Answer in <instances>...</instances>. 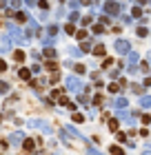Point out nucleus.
I'll return each mask as SVG.
<instances>
[{
    "mask_svg": "<svg viewBox=\"0 0 151 155\" xmlns=\"http://www.w3.org/2000/svg\"><path fill=\"white\" fill-rule=\"evenodd\" d=\"M76 35H78V40H87V31H78Z\"/></svg>",
    "mask_w": 151,
    "mask_h": 155,
    "instance_id": "cd10ccee",
    "label": "nucleus"
},
{
    "mask_svg": "<svg viewBox=\"0 0 151 155\" xmlns=\"http://www.w3.org/2000/svg\"><path fill=\"white\" fill-rule=\"evenodd\" d=\"M0 93H9V84L7 82H0Z\"/></svg>",
    "mask_w": 151,
    "mask_h": 155,
    "instance_id": "4be33fe9",
    "label": "nucleus"
},
{
    "mask_svg": "<svg viewBox=\"0 0 151 155\" xmlns=\"http://www.w3.org/2000/svg\"><path fill=\"white\" fill-rule=\"evenodd\" d=\"M102 102H105V98H102V95H100V93H98V95H96V98H93V104H102Z\"/></svg>",
    "mask_w": 151,
    "mask_h": 155,
    "instance_id": "b1692460",
    "label": "nucleus"
},
{
    "mask_svg": "<svg viewBox=\"0 0 151 155\" xmlns=\"http://www.w3.org/2000/svg\"><path fill=\"white\" fill-rule=\"evenodd\" d=\"M22 146H25V151H33L36 149V142L33 140H25V142H22Z\"/></svg>",
    "mask_w": 151,
    "mask_h": 155,
    "instance_id": "4468645a",
    "label": "nucleus"
},
{
    "mask_svg": "<svg viewBox=\"0 0 151 155\" xmlns=\"http://www.w3.org/2000/svg\"><path fill=\"white\" fill-rule=\"evenodd\" d=\"M149 146H151V144H149Z\"/></svg>",
    "mask_w": 151,
    "mask_h": 155,
    "instance_id": "79ce46f5",
    "label": "nucleus"
},
{
    "mask_svg": "<svg viewBox=\"0 0 151 155\" xmlns=\"http://www.w3.org/2000/svg\"><path fill=\"white\" fill-rule=\"evenodd\" d=\"M145 86H151V75H149V78H145Z\"/></svg>",
    "mask_w": 151,
    "mask_h": 155,
    "instance_id": "4c0bfd02",
    "label": "nucleus"
},
{
    "mask_svg": "<svg viewBox=\"0 0 151 155\" xmlns=\"http://www.w3.org/2000/svg\"><path fill=\"white\" fill-rule=\"evenodd\" d=\"M140 106L142 109H151V95H142L140 98Z\"/></svg>",
    "mask_w": 151,
    "mask_h": 155,
    "instance_id": "f8f14e48",
    "label": "nucleus"
},
{
    "mask_svg": "<svg viewBox=\"0 0 151 155\" xmlns=\"http://www.w3.org/2000/svg\"><path fill=\"white\" fill-rule=\"evenodd\" d=\"M31 73H40V64H33V67H31Z\"/></svg>",
    "mask_w": 151,
    "mask_h": 155,
    "instance_id": "2f4dec72",
    "label": "nucleus"
},
{
    "mask_svg": "<svg viewBox=\"0 0 151 155\" xmlns=\"http://www.w3.org/2000/svg\"><path fill=\"white\" fill-rule=\"evenodd\" d=\"M22 142H25V133H20V131H16V133L9 135V144L18 146V144H22Z\"/></svg>",
    "mask_w": 151,
    "mask_h": 155,
    "instance_id": "7ed1b4c3",
    "label": "nucleus"
},
{
    "mask_svg": "<svg viewBox=\"0 0 151 155\" xmlns=\"http://www.w3.org/2000/svg\"><path fill=\"white\" fill-rule=\"evenodd\" d=\"M80 51H82V53H87V51H89V45H87V40H82V45H80Z\"/></svg>",
    "mask_w": 151,
    "mask_h": 155,
    "instance_id": "a878e982",
    "label": "nucleus"
},
{
    "mask_svg": "<svg viewBox=\"0 0 151 155\" xmlns=\"http://www.w3.org/2000/svg\"><path fill=\"white\" fill-rule=\"evenodd\" d=\"M53 155H58V153H53Z\"/></svg>",
    "mask_w": 151,
    "mask_h": 155,
    "instance_id": "a19ab883",
    "label": "nucleus"
},
{
    "mask_svg": "<svg viewBox=\"0 0 151 155\" xmlns=\"http://www.w3.org/2000/svg\"><path fill=\"white\" fill-rule=\"evenodd\" d=\"M118 126H120V122H118V120H111L109 122V131H118Z\"/></svg>",
    "mask_w": 151,
    "mask_h": 155,
    "instance_id": "412c9836",
    "label": "nucleus"
},
{
    "mask_svg": "<svg viewBox=\"0 0 151 155\" xmlns=\"http://www.w3.org/2000/svg\"><path fill=\"white\" fill-rule=\"evenodd\" d=\"M136 33H138V35H140V38H145V35H147V29H145V27H140V29H138V31H136Z\"/></svg>",
    "mask_w": 151,
    "mask_h": 155,
    "instance_id": "c85d7f7f",
    "label": "nucleus"
},
{
    "mask_svg": "<svg viewBox=\"0 0 151 155\" xmlns=\"http://www.w3.org/2000/svg\"><path fill=\"white\" fill-rule=\"evenodd\" d=\"M142 155H151V151H145V153H142Z\"/></svg>",
    "mask_w": 151,
    "mask_h": 155,
    "instance_id": "58836bf2",
    "label": "nucleus"
},
{
    "mask_svg": "<svg viewBox=\"0 0 151 155\" xmlns=\"http://www.w3.org/2000/svg\"><path fill=\"white\" fill-rule=\"evenodd\" d=\"M16 18H18V20H20V22H25V20H27V16L22 13V11H18V13H16Z\"/></svg>",
    "mask_w": 151,
    "mask_h": 155,
    "instance_id": "bb28decb",
    "label": "nucleus"
},
{
    "mask_svg": "<svg viewBox=\"0 0 151 155\" xmlns=\"http://www.w3.org/2000/svg\"><path fill=\"white\" fill-rule=\"evenodd\" d=\"M116 137H118V142H125V140H127V135H125V133H118Z\"/></svg>",
    "mask_w": 151,
    "mask_h": 155,
    "instance_id": "473e14b6",
    "label": "nucleus"
},
{
    "mask_svg": "<svg viewBox=\"0 0 151 155\" xmlns=\"http://www.w3.org/2000/svg\"><path fill=\"white\" fill-rule=\"evenodd\" d=\"M69 53H71V55H73V58H76V55H80V53H82V51H80V49H76V47H73V49H71V51H69Z\"/></svg>",
    "mask_w": 151,
    "mask_h": 155,
    "instance_id": "7c9ffc66",
    "label": "nucleus"
},
{
    "mask_svg": "<svg viewBox=\"0 0 151 155\" xmlns=\"http://www.w3.org/2000/svg\"><path fill=\"white\" fill-rule=\"evenodd\" d=\"M93 53L96 55H105V45H96L93 47Z\"/></svg>",
    "mask_w": 151,
    "mask_h": 155,
    "instance_id": "f3484780",
    "label": "nucleus"
},
{
    "mask_svg": "<svg viewBox=\"0 0 151 155\" xmlns=\"http://www.w3.org/2000/svg\"><path fill=\"white\" fill-rule=\"evenodd\" d=\"M136 64H138V53H129V67H127V69L133 73V71H136Z\"/></svg>",
    "mask_w": 151,
    "mask_h": 155,
    "instance_id": "6e6552de",
    "label": "nucleus"
},
{
    "mask_svg": "<svg viewBox=\"0 0 151 155\" xmlns=\"http://www.w3.org/2000/svg\"><path fill=\"white\" fill-rule=\"evenodd\" d=\"M14 58H16V62H22V60H25V51H16Z\"/></svg>",
    "mask_w": 151,
    "mask_h": 155,
    "instance_id": "aec40b11",
    "label": "nucleus"
},
{
    "mask_svg": "<svg viewBox=\"0 0 151 155\" xmlns=\"http://www.w3.org/2000/svg\"><path fill=\"white\" fill-rule=\"evenodd\" d=\"M45 67H47V71H58V64H56L53 60H49V62H47Z\"/></svg>",
    "mask_w": 151,
    "mask_h": 155,
    "instance_id": "6ab92c4d",
    "label": "nucleus"
},
{
    "mask_svg": "<svg viewBox=\"0 0 151 155\" xmlns=\"http://www.w3.org/2000/svg\"><path fill=\"white\" fill-rule=\"evenodd\" d=\"M67 89L73 91V93H82V82L76 75H67Z\"/></svg>",
    "mask_w": 151,
    "mask_h": 155,
    "instance_id": "f257e3e1",
    "label": "nucleus"
},
{
    "mask_svg": "<svg viewBox=\"0 0 151 155\" xmlns=\"http://www.w3.org/2000/svg\"><path fill=\"white\" fill-rule=\"evenodd\" d=\"M9 49H11V42H9V38H0V53H7Z\"/></svg>",
    "mask_w": 151,
    "mask_h": 155,
    "instance_id": "9d476101",
    "label": "nucleus"
},
{
    "mask_svg": "<svg viewBox=\"0 0 151 155\" xmlns=\"http://www.w3.org/2000/svg\"><path fill=\"white\" fill-rule=\"evenodd\" d=\"M125 84H127L125 80H120V82H111V84H109V91H111V93H120V89H122Z\"/></svg>",
    "mask_w": 151,
    "mask_h": 155,
    "instance_id": "1a4fd4ad",
    "label": "nucleus"
},
{
    "mask_svg": "<svg viewBox=\"0 0 151 155\" xmlns=\"http://www.w3.org/2000/svg\"><path fill=\"white\" fill-rule=\"evenodd\" d=\"M87 155H102V153H98L96 149H89V151H87Z\"/></svg>",
    "mask_w": 151,
    "mask_h": 155,
    "instance_id": "c9c22d12",
    "label": "nucleus"
},
{
    "mask_svg": "<svg viewBox=\"0 0 151 155\" xmlns=\"http://www.w3.org/2000/svg\"><path fill=\"white\" fill-rule=\"evenodd\" d=\"M5 69H7V62L2 60V58H0V71H5Z\"/></svg>",
    "mask_w": 151,
    "mask_h": 155,
    "instance_id": "e433bc0d",
    "label": "nucleus"
},
{
    "mask_svg": "<svg viewBox=\"0 0 151 155\" xmlns=\"http://www.w3.org/2000/svg\"><path fill=\"white\" fill-rule=\"evenodd\" d=\"M45 55H47V58H49V60H51V58H53V55H56V51H53V49H49V47H47V49H45Z\"/></svg>",
    "mask_w": 151,
    "mask_h": 155,
    "instance_id": "5701e85b",
    "label": "nucleus"
},
{
    "mask_svg": "<svg viewBox=\"0 0 151 155\" xmlns=\"http://www.w3.org/2000/svg\"><path fill=\"white\" fill-rule=\"evenodd\" d=\"M49 33H51V35H56V33H58V27L51 25V27H49Z\"/></svg>",
    "mask_w": 151,
    "mask_h": 155,
    "instance_id": "72a5a7b5",
    "label": "nucleus"
},
{
    "mask_svg": "<svg viewBox=\"0 0 151 155\" xmlns=\"http://www.w3.org/2000/svg\"><path fill=\"white\" fill-rule=\"evenodd\" d=\"M113 106H116L118 111H120V109H127V98H118V100L113 102Z\"/></svg>",
    "mask_w": 151,
    "mask_h": 155,
    "instance_id": "ddd939ff",
    "label": "nucleus"
},
{
    "mask_svg": "<svg viewBox=\"0 0 151 155\" xmlns=\"http://www.w3.org/2000/svg\"><path fill=\"white\" fill-rule=\"evenodd\" d=\"M109 153H111V155H125V151H122L120 146H111V149H109Z\"/></svg>",
    "mask_w": 151,
    "mask_h": 155,
    "instance_id": "dca6fc26",
    "label": "nucleus"
},
{
    "mask_svg": "<svg viewBox=\"0 0 151 155\" xmlns=\"http://www.w3.org/2000/svg\"><path fill=\"white\" fill-rule=\"evenodd\" d=\"M9 35L14 38L16 42H20V45H22V42H27V38L22 35V31L18 29V27H9Z\"/></svg>",
    "mask_w": 151,
    "mask_h": 155,
    "instance_id": "f03ea898",
    "label": "nucleus"
},
{
    "mask_svg": "<svg viewBox=\"0 0 151 155\" xmlns=\"http://www.w3.org/2000/svg\"><path fill=\"white\" fill-rule=\"evenodd\" d=\"M116 51H118V55H129V42L127 40H118L116 42Z\"/></svg>",
    "mask_w": 151,
    "mask_h": 155,
    "instance_id": "20e7f679",
    "label": "nucleus"
},
{
    "mask_svg": "<svg viewBox=\"0 0 151 155\" xmlns=\"http://www.w3.org/2000/svg\"><path fill=\"white\" fill-rule=\"evenodd\" d=\"M118 115H120V120L125 122V124H133V122H136V115H131L129 111H125V109H122Z\"/></svg>",
    "mask_w": 151,
    "mask_h": 155,
    "instance_id": "39448f33",
    "label": "nucleus"
},
{
    "mask_svg": "<svg viewBox=\"0 0 151 155\" xmlns=\"http://www.w3.org/2000/svg\"><path fill=\"white\" fill-rule=\"evenodd\" d=\"M65 106H67V109H69V111H76V104H73V102H67Z\"/></svg>",
    "mask_w": 151,
    "mask_h": 155,
    "instance_id": "f704fd0d",
    "label": "nucleus"
},
{
    "mask_svg": "<svg viewBox=\"0 0 151 155\" xmlns=\"http://www.w3.org/2000/svg\"><path fill=\"white\" fill-rule=\"evenodd\" d=\"M140 69H142V73H149L151 64H147V62H142V64H140Z\"/></svg>",
    "mask_w": 151,
    "mask_h": 155,
    "instance_id": "393cba45",
    "label": "nucleus"
},
{
    "mask_svg": "<svg viewBox=\"0 0 151 155\" xmlns=\"http://www.w3.org/2000/svg\"><path fill=\"white\" fill-rule=\"evenodd\" d=\"M36 129H40V131H45L47 135H51V133H53V129H51V124H47L45 120H38V126H36Z\"/></svg>",
    "mask_w": 151,
    "mask_h": 155,
    "instance_id": "0eeeda50",
    "label": "nucleus"
},
{
    "mask_svg": "<svg viewBox=\"0 0 151 155\" xmlns=\"http://www.w3.org/2000/svg\"><path fill=\"white\" fill-rule=\"evenodd\" d=\"M0 122H2V113H0Z\"/></svg>",
    "mask_w": 151,
    "mask_h": 155,
    "instance_id": "ea45409f",
    "label": "nucleus"
},
{
    "mask_svg": "<svg viewBox=\"0 0 151 155\" xmlns=\"http://www.w3.org/2000/svg\"><path fill=\"white\" fill-rule=\"evenodd\" d=\"M73 122L76 124H82V122H85V115L82 113H73Z\"/></svg>",
    "mask_w": 151,
    "mask_h": 155,
    "instance_id": "a211bd4d",
    "label": "nucleus"
},
{
    "mask_svg": "<svg viewBox=\"0 0 151 155\" xmlns=\"http://www.w3.org/2000/svg\"><path fill=\"white\" fill-rule=\"evenodd\" d=\"M18 75H20V80H29V78H31V69H27V67H22V69L18 71Z\"/></svg>",
    "mask_w": 151,
    "mask_h": 155,
    "instance_id": "9b49d317",
    "label": "nucleus"
},
{
    "mask_svg": "<svg viewBox=\"0 0 151 155\" xmlns=\"http://www.w3.org/2000/svg\"><path fill=\"white\" fill-rule=\"evenodd\" d=\"M105 11H107V13H111V16H116L118 11H122V5H116V2H107V5H105Z\"/></svg>",
    "mask_w": 151,
    "mask_h": 155,
    "instance_id": "423d86ee",
    "label": "nucleus"
},
{
    "mask_svg": "<svg viewBox=\"0 0 151 155\" xmlns=\"http://www.w3.org/2000/svg\"><path fill=\"white\" fill-rule=\"evenodd\" d=\"M76 73H85V64H76Z\"/></svg>",
    "mask_w": 151,
    "mask_h": 155,
    "instance_id": "c756f323",
    "label": "nucleus"
},
{
    "mask_svg": "<svg viewBox=\"0 0 151 155\" xmlns=\"http://www.w3.org/2000/svg\"><path fill=\"white\" fill-rule=\"evenodd\" d=\"M65 131H67V133H69V135H71V137H82V135H80V133H78V131H76V129H73V126H65Z\"/></svg>",
    "mask_w": 151,
    "mask_h": 155,
    "instance_id": "2eb2a0df",
    "label": "nucleus"
}]
</instances>
